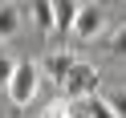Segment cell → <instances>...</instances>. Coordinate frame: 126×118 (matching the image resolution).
<instances>
[{"mask_svg":"<svg viewBox=\"0 0 126 118\" xmlns=\"http://www.w3.org/2000/svg\"><path fill=\"white\" fill-rule=\"evenodd\" d=\"M85 110H90V118H118L114 106H110L106 98H98V94H90V98H85Z\"/></svg>","mask_w":126,"mask_h":118,"instance_id":"8","label":"cell"},{"mask_svg":"<svg viewBox=\"0 0 126 118\" xmlns=\"http://www.w3.org/2000/svg\"><path fill=\"white\" fill-rule=\"evenodd\" d=\"M45 118H69V110L65 106H53V110H45Z\"/></svg>","mask_w":126,"mask_h":118,"instance_id":"12","label":"cell"},{"mask_svg":"<svg viewBox=\"0 0 126 118\" xmlns=\"http://www.w3.org/2000/svg\"><path fill=\"white\" fill-rule=\"evenodd\" d=\"M61 85H65L69 98H90V94H98V69H94V65H81V61H73Z\"/></svg>","mask_w":126,"mask_h":118,"instance_id":"3","label":"cell"},{"mask_svg":"<svg viewBox=\"0 0 126 118\" xmlns=\"http://www.w3.org/2000/svg\"><path fill=\"white\" fill-rule=\"evenodd\" d=\"M25 17L33 20L37 33H53V0H29V4H25Z\"/></svg>","mask_w":126,"mask_h":118,"instance_id":"4","label":"cell"},{"mask_svg":"<svg viewBox=\"0 0 126 118\" xmlns=\"http://www.w3.org/2000/svg\"><path fill=\"white\" fill-rule=\"evenodd\" d=\"M102 29H106V8H102V4H77L69 33H73L77 41H94V37H102Z\"/></svg>","mask_w":126,"mask_h":118,"instance_id":"2","label":"cell"},{"mask_svg":"<svg viewBox=\"0 0 126 118\" xmlns=\"http://www.w3.org/2000/svg\"><path fill=\"white\" fill-rule=\"evenodd\" d=\"M110 106H114V114L118 118H126V94H114V98H106Z\"/></svg>","mask_w":126,"mask_h":118,"instance_id":"11","label":"cell"},{"mask_svg":"<svg viewBox=\"0 0 126 118\" xmlns=\"http://www.w3.org/2000/svg\"><path fill=\"white\" fill-rule=\"evenodd\" d=\"M33 94H37V65H33V61H16V65H12V77H8L12 106H29Z\"/></svg>","mask_w":126,"mask_h":118,"instance_id":"1","label":"cell"},{"mask_svg":"<svg viewBox=\"0 0 126 118\" xmlns=\"http://www.w3.org/2000/svg\"><path fill=\"white\" fill-rule=\"evenodd\" d=\"M12 65H16V61H12L8 53L0 49V85H8V77H12Z\"/></svg>","mask_w":126,"mask_h":118,"instance_id":"10","label":"cell"},{"mask_svg":"<svg viewBox=\"0 0 126 118\" xmlns=\"http://www.w3.org/2000/svg\"><path fill=\"white\" fill-rule=\"evenodd\" d=\"M16 25H20V8L0 4V37H16Z\"/></svg>","mask_w":126,"mask_h":118,"instance_id":"7","label":"cell"},{"mask_svg":"<svg viewBox=\"0 0 126 118\" xmlns=\"http://www.w3.org/2000/svg\"><path fill=\"white\" fill-rule=\"evenodd\" d=\"M73 12H77L73 0H53V33H69L73 29Z\"/></svg>","mask_w":126,"mask_h":118,"instance_id":"5","label":"cell"},{"mask_svg":"<svg viewBox=\"0 0 126 118\" xmlns=\"http://www.w3.org/2000/svg\"><path fill=\"white\" fill-rule=\"evenodd\" d=\"M110 53H118V57H126V25L118 29L114 37H110Z\"/></svg>","mask_w":126,"mask_h":118,"instance_id":"9","label":"cell"},{"mask_svg":"<svg viewBox=\"0 0 126 118\" xmlns=\"http://www.w3.org/2000/svg\"><path fill=\"white\" fill-rule=\"evenodd\" d=\"M69 65H73V57H69V53H49V57H45V73L53 77V82H65V73H69Z\"/></svg>","mask_w":126,"mask_h":118,"instance_id":"6","label":"cell"}]
</instances>
